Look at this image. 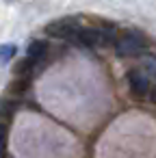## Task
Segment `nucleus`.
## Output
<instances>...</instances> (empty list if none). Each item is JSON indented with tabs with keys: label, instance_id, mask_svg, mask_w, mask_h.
Masks as SVG:
<instances>
[{
	"label": "nucleus",
	"instance_id": "obj_12",
	"mask_svg": "<svg viewBox=\"0 0 156 158\" xmlns=\"http://www.w3.org/2000/svg\"><path fill=\"white\" fill-rule=\"evenodd\" d=\"M154 102H156V91H154Z\"/></svg>",
	"mask_w": 156,
	"mask_h": 158
},
{
	"label": "nucleus",
	"instance_id": "obj_8",
	"mask_svg": "<svg viewBox=\"0 0 156 158\" xmlns=\"http://www.w3.org/2000/svg\"><path fill=\"white\" fill-rule=\"evenodd\" d=\"M26 89H28V78H18V80H13V82L9 85V93L15 95V98L24 95Z\"/></svg>",
	"mask_w": 156,
	"mask_h": 158
},
{
	"label": "nucleus",
	"instance_id": "obj_4",
	"mask_svg": "<svg viewBox=\"0 0 156 158\" xmlns=\"http://www.w3.org/2000/svg\"><path fill=\"white\" fill-rule=\"evenodd\" d=\"M128 87L134 98H145L150 91V76L143 69H130L128 72Z\"/></svg>",
	"mask_w": 156,
	"mask_h": 158
},
{
	"label": "nucleus",
	"instance_id": "obj_7",
	"mask_svg": "<svg viewBox=\"0 0 156 158\" xmlns=\"http://www.w3.org/2000/svg\"><path fill=\"white\" fill-rule=\"evenodd\" d=\"M18 110V102L11 100V98H5V100H0V117H11L13 113Z\"/></svg>",
	"mask_w": 156,
	"mask_h": 158
},
{
	"label": "nucleus",
	"instance_id": "obj_9",
	"mask_svg": "<svg viewBox=\"0 0 156 158\" xmlns=\"http://www.w3.org/2000/svg\"><path fill=\"white\" fill-rule=\"evenodd\" d=\"M13 56H15V46L13 44H2L0 46V65L9 63Z\"/></svg>",
	"mask_w": 156,
	"mask_h": 158
},
{
	"label": "nucleus",
	"instance_id": "obj_3",
	"mask_svg": "<svg viewBox=\"0 0 156 158\" xmlns=\"http://www.w3.org/2000/svg\"><path fill=\"white\" fill-rule=\"evenodd\" d=\"M143 48H145V41H143V37H139V35H124V37H119L117 41H115V52L119 54V56H137V54H141L143 52Z\"/></svg>",
	"mask_w": 156,
	"mask_h": 158
},
{
	"label": "nucleus",
	"instance_id": "obj_5",
	"mask_svg": "<svg viewBox=\"0 0 156 158\" xmlns=\"http://www.w3.org/2000/svg\"><path fill=\"white\" fill-rule=\"evenodd\" d=\"M46 54H48V41H33L31 46H28V59L33 61V63H37V61H41V59H46Z\"/></svg>",
	"mask_w": 156,
	"mask_h": 158
},
{
	"label": "nucleus",
	"instance_id": "obj_1",
	"mask_svg": "<svg viewBox=\"0 0 156 158\" xmlns=\"http://www.w3.org/2000/svg\"><path fill=\"white\" fill-rule=\"evenodd\" d=\"M80 22L74 20V18H61V20H54L46 26V33L50 37H57V39H74L80 31Z\"/></svg>",
	"mask_w": 156,
	"mask_h": 158
},
{
	"label": "nucleus",
	"instance_id": "obj_11",
	"mask_svg": "<svg viewBox=\"0 0 156 158\" xmlns=\"http://www.w3.org/2000/svg\"><path fill=\"white\" fill-rule=\"evenodd\" d=\"M7 152V126L0 123V158H5Z\"/></svg>",
	"mask_w": 156,
	"mask_h": 158
},
{
	"label": "nucleus",
	"instance_id": "obj_2",
	"mask_svg": "<svg viewBox=\"0 0 156 158\" xmlns=\"http://www.w3.org/2000/svg\"><path fill=\"white\" fill-rule=\"evenodd\" d=\"M76 39L82 46L100 48V46H106L113 39V31H104V28H80L78 35H76Z\"/></svg>",
	"mask_w": 156,
	"mask_h": 158
},
{
	"label": "nucleus",
	"instance_id": "obj_10",
	"mask_svg": "<svg viewBox=\"0 0 156 158\" xmlns=\"http://www.w3.org/2000/svg\"><path fill=\"white\" fill-rule=\"evenodd\" d=\"M143 72L152 78H156V56H145L143 59Z\"/></svg>",
	"mask_w": 156,
	"mask_h": 158
},
{
	"label": "nucleus",
	"instance_id": "obj_6",
	"mask_svg": "<svg viewBox=\"0 0 156 158\" xmlns=\"http://www.w3.org/2000/svg\"><path fill=\"white\" fill-rule=\"evenodd\" d=\"M33 61L26 56V59H22V61H18L15 63V67H13V72H15V76L18 78H31V74H33Z\"/></svg>",
	"mask_w": 156,
	"mask_h": 158
}]
</instances>
